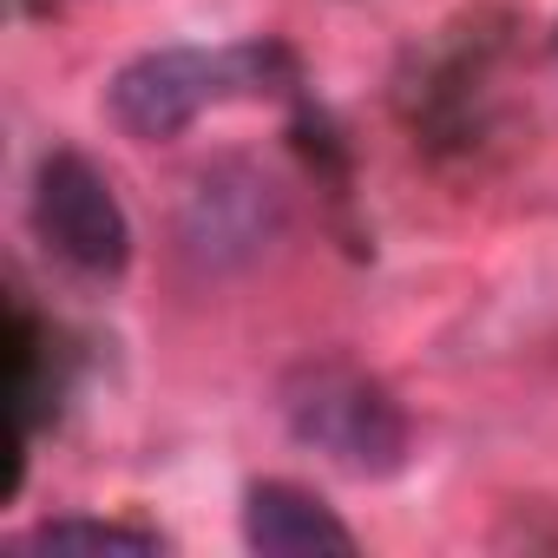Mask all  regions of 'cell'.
<instances>
[{
	"label": "cell",
	"instance_id": "6da1fadb",
	"mask_svg": "<svg viewBox=\"0 0 558 558\" xmlns=\"http://www.w3.org/2000/svg\"><path fill=\"white\" fill-rule=\"evenodd\" d=\"M276 414H283V427L310 453H323L329 466H342L355 480L401 473L408 447H414V427H408V408L395 401V388L342 355L296 362L276 381Z\"/></svg>",
	"mask_w": 558,
	"mask_h": 558
},
{
	"label": "cell",
	"instance_id": "7a4b0ae2",
	"mask_svg": "<svg viewBox=\"0 0 558 558\" xmlns=\"http://www.w3.org/2000/svg\"><path fill=\"white\" fill-rule=\"evenodd\" d=\"M263 80V47H230V53H210V47H151L138 60H125L106 86V112L125 138H178L191 132L210 106L236 99V93H256Z\"/></svg>",
	"mask_w": 558,
	"mask_h": 558
},
{
	"label": "cell",
	"instance_id": "3957f363",
	"mask_svg": "<svg viewBox=\"0 0 558 558\" xmlns=\"http://www.w3.org/2000/svg\"><path fill=\"white\" fill-rule=\"evenodd\" d=\"M34 230L80 276H119L132 263V223L106 171L80 151H47L34 171Z\"/></svg>",
	"mask_w": 558,
	"mask_h": 558
},
{
	"label": "cell",
	"instance_id": "277c9868",
	"mask_svg": "<svg viewBox=\"0 0 558 558\" xmlns=\"http://www.w3.org/2000/svg\"><path fill=\"white\" fill-rule=\"evenodd\" d=\"M276 223H283V204L276 191L243 171V165H223V171H204L184 197V217H178V250L191 269L204 276H223V269H243L269 250Z\"/></svg>",
	"mask_w": 558,
	"mask_h": 558
},
{
	"label": "cell",
	"instance_id": "5b68a950",
	"mask_svg": "<svg viewBox=\"0 0 558 558\" xmlns=\"http://www.w3.org/2000/svg\"><path fill=\"white\" fill-rule=\"evenodd\" d=\"M243 545L263 558H349L355 532L329 499L296 480H256L243 493Z\"/></svg>",
	"mask_w": 558,
	"mask_h": 558
},
{
	"label": "cell",
	"instance_id": "8992f818",
	"mask_svg": "<svg viewBox=\"0 0 558 558\" xmlns=\"http://www.w3.org/2000/svg\"><path fill=\"white\" fill-rule=\"evenodd\" d=\"M21 551H112V558H158L165 538L125 519H47L21 538Z\"/></svg>",
	"mask_w": 558,
	"mask_h": 558
}]
</instances>
